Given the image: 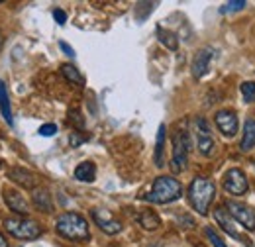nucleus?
<instances>
[{
  "instance_id": "nucleus-14",
  "label": "nucleus",
  "mask_w": 255,
  "mask_h": 247,
  "mask_svg": "<svg viewBox=\"0 0 255 247\" xmlns=\"http://www.w3.org/2000/svg\"><path fill=\"white\" fill-rule=\"evenodd\" d=\"M214 220H216V224L222 228L230 238H234V240H242V238H240V234H238V230H236V222H234L232 214L226 210V206H218V208H214Z\"/></svg>"
},
{
  "instance_id": "nucleus-15",
  "label": "nucleus",
  "mask_w": 255,
  "mask_h": 247,
  "mask_svg": "<svg viewBox=\"0 0 255 247\" xmlns=\"http://www.w3.org/2000/svg\"><path fill=\"white\" fill-rule=\"evenodd\" d=\"M75 179L81 183H95L96 179V167L93 161H83L75 169Z\"/></svg>"
},
{
  "instance_id": "nucleus-17",
  "label": "nucleus",
  "mask_w": 255,
  "mask_h": 247,
  "mask_svg": "<svg viewBox=\"0 0 255 247\" xmlns=\"http://www.w3.org/2000/svg\"><path fill=\"white\" fill-rule=\"evenodd\" d=\"M252 147H255V120H246L240 149L242 151H250Z\"/></svg>"
},
{
  "instance_id": "nucleus-30",
  "label": "nucleus",
  "mask_w": 255,
  "mask_h": 247,
  "mask_svg": "<svg viewBox=\"0 0 255 247\" xmlns=\"http://www.w3.org/2000/svg\"><path fill=\"white\" fill-rule=\"evenodd\" d=\"M0 247H8V242H6V238L0 234Z\"/></svg>"
},
{
  "instance_id": "nucleus-27",
  "label": "nucleus",
  "mask_w": 255,
  "mask_h": 247,
  "mask_svg": "<svg viewBox=\"0 0 255 247\" xmlns=\"http://www.w3.org/2000/svg\"><path fill=\"white\" fill-rule=\"evenodd\" d=\"M53 18H55L57 24H65V22H67V14H65L61 8H55V10H53Z\"/></svg>"
},
{
  "instance_id": "nucleus-26",
  "label": "nucleus",
  "mask_w": 255,
  "mask_h": 247,
  "mask_svg": "<svg viewBox=\"0 0 255 247\" xmlns=\"http://www.w3.org/2000/svg\"><path fill=\"white\" fill-rule=\"evenodd\" d=\"M55 133H57V125L55 124H43L39 127V135H43V137H51Z\"/></svg>"
},
{
  "instance_id": "nucleus-31",
  "label": "nucleus",
  "mask_w": 255,
  "mask_h": 247,
  "mask_svg": "<svg viewBox=\"0 0 255 247\" xmlns=\"http://www.w3.org/2000/svg\"><path fill=\"white\" fill-rule=\"evenodd\" d=\"M2 43H4V35H2V31H0V49H2Z\"/></svg>"
},
{
  "instance_id": "nucleus-7",
  "label": "nucleus",
  "mask_w": 255,
  "mask_h": 247,
  "mask_svg": "<svg viewBox=\"0 0 255 247\" xmlns=\"http://www.w3.org/2000/svg\"><path fill=\"white\" fill-rule=\"evenodd\" d=\"M226 210L232 214V218L242 224L248 232H255V212L244 202H238V200H228L226 202Z\"/></svg>"
},
{
  "instance_id": "nucleus-21",
  "label": "nucleus",
  "mask_w": 255,
  "mask_h": 247,
  "mask_svg": "<svg viewBox=\"0 0 255 247\" xmlns=\"http://www.w3.org/2000/svg\"><path fill=\"white\" fill-rule=\"evenodd\" d=\"M163 155H165V125L161 124L157 129V141H155V153H153L155 167H163Z\"/></svg>"
},
{
  "instance_id": "nucleus-4",
  "label": "nucleus",
  "mask_w": 255,
  "mask_h": 247,
  "mask_svg": "<svg viewBox=\"0 0 255 247\" xmlns=\"http://www.w3.org/2000/svg\"><path fill=\"white\" fill-rule=\"evenodd\" d=\"M4 228L6 232L16 238V240H24V242H30V240H37L43 230L41 226L32 220V218H26V216H18V218H8L4 220Z\"/></svg>"
},
{
  "instance_id": "nucleus-28",
  "label": "nucleus",
  "mask_w": 255,
  "mask_h": 247,
  "mask_svg": "<svg viewBox=\"0 0 255 247\" xmlns=\"http://www.w3.org/2000/svg\"><path fill=\"white\" fill-rule=\"evenodd\" d=\"M59 47H61V49H63L65 53H67V55H69V57H75V49H73V47H71V45H67V43H65V41H59Z\"/></svg>"
},
{
  "instance_id": "nucleus-3",
  "label": "nucleus",
  "mask_w": 255,
  "mask_h": 247,
  "mask_svg": "<svg viewBox=\"0 0 255 247\" xmlns=\"http://www.w3.org/2000/svg\"><path fill=\"white\" fill-rule=\"evenodd\" d=\"M183 196V185L175 177H157L151 190L143 196L151 204H171Z\"/></svg>"
},
{
  "instance_id": "nucleus-11",
  "label": "nucleus",
  "mask_w": 255,
  "mask_h": 247,
  "mask_svg": "<svg viewBox=\"0 0 255 247\" xmlns=\"http://www.w3.org/2000/svg\"><path fill=\"white\" fill-rule=\"evenodd\" d=\"M214 53H216V51H214L212 47H202V49L196 51V55H194L192 65H191V71L194 79H202V77L208 73L210 63L214 59Z\"/></svg>"
},
{
  "instance_id": "nucleus-22",
  "label": "nucleus",
  "mask_w": 255,
  "mask_h": 247,
  "mask_svg": "<svg viewBox=\"0 0 255 247\" xmlns=\"http://www.w3.org/2000/svg\"><path fill=\"white\" fill-rule=\"evenodd\" d=\"M157 37H159V41L167 47V49H171V51H175L177 47H179V39H177V35L173 33V31L165 30V28H159L157 30Z\"/></svg>"
},
{
  "instance_id": "nucleus-23",
  "label": "nucleus",
  "mask_w": 255,
  "mask_h": 247,
  "mask_svg": "<svg viewBox=\"0 0 255 247\" xmlns=\"http://www.w3.org/2000/svg\"><path fill=\"white\" fill-rule=\"evenodd\" d=\"M242 96L246 102H255V83L254 81H246L242 83Z\"/></svg>"
},
{
  "instance_id": "nucleus-19",
  "label": "nucleus",
  "mask_w": 255,
  "mask_h": 247,
  "mask_svg": "<svg viewBox=\"0 0 255 247\" xmlns=\"http://www.w3.org/2000/svg\"><path fill=\"white\" fill-rule=\"evenodd\" d=\"M137 222H139V226H141L143 230H149V232L157 230V228L161 226L159 216H157L153 210H143V212H139V216H137Z\"/></svg>"
},
{
  "instance_id": "nucleus-9",
  "label": "nucleus",
  "mask_w": 255,
  "mask_h": 247,
  "mask_svg": "<svg viewBox=\"0 0 255 247\" xmlns=\"http://www.w3.org/2000/svg\"><path fill=\"white\" fill-rule=\"evenodd\" d=\"M91 214H93L95 224L102 230V232H104V234H108V236H116V234H120V232H122V224H120V220H116V218L112 216L108 210L95 208Z\"/></svg>"
},
{
  "instance_id": "nucleus-5",
  "label": "nucleus",
  "mask_w": 255,
  "mask_h": 247,
  "mask_svg": "<svg viewBox=\"0 0 255 247\" xmlns=\"http://www.w3.org/2000/svg\"><path fill=\"white\" fill-rule=\"evenodd\" d=\"M189 151H191V139L185 129H177L173 133V157H171V171L183 173L189 163Z\"/></svg>"
},
{
  "instance_id": "nucleus-8",
  "label": "nucleus",
  "mask_w": 255,
  "mask_h": 247,
  "mask_svg": "<svg viewBox=\"0 0 255 247\" xmlns=\"http://www.w3.org/2000/svg\"><path fill=\"white\" fill-rule=\"evenodd\" d=\"M224 188H226V192H230V194H234V196L246 194L248 188H250L246 173L240 171V169H230V171L224 175Z\"/></svg>"
},
{
  "instance_id": "nucleus-25",
  "label": "nucleus",
  "mask_w": 255,
  "mask_h": 247,
  "mask_svg": "<svg viewBox=\"0 0 255 247\" xmlns=\"http://www.w3.org/2000/svg\"><path fill=\"white\" fill-rule=\"evenodd\" d=\"M206 238L210 240V244H212L214 247H228L226 244H224L222 238H220V236H218V234H216L212 228H206Z\"/></svg>"
},
{
  "instance_id": "nucleus-1",
  "label": "nucleus",
  "mask_w": 255,
  "mask_h": 247,
  "mask_svg": "<svg viewBox=\"0 0 255 247\" xmlns=\"http://www.w3.org/2000/svg\"><path fill=\"white\" fill-rule=\"evenodd\" d=\"M55 232L71 242H89L91 232H89V222L77 212H65L55 222Z\"/></svg>"
},
{
  "instance_id": "nucleus-20",
  "label": "nucleus",
  "mask_w": 255,
  "mask_h": 247,
  "mask_svg": "<svg viewBox=\"0 0 255 247\" xmlns=\"http://www.w3.org/2000/svg\"><path fill=\"white\" fill-rule=\"evenodd\" d=\"M61 75H63L69 83H73V85H79V87H83V85H85V77L79 73V69H77V67L69 65V63L61 65Z\"/></svg>"
},
{
  "instance_id": "nucleus-6",
  "label": "nucleus",
  "mask_w": 255,
  "mask_h": 247,
  "mask_svg": "<svg viewBox=\"0 0 255 247\" xmlns=\"http://www.w3.org/2000/svg\"><path fill=\"white\" fill-rule=\"evenodd\" d=\"M194 141H196V149L198 153L204 155V157H210L216 151V141H214V135H212V127L206 118L198 116L194 118Z\"/></svg>"
},
{
  "instance_id": "nucleus-18",
  "label": "nucleus",
  "mask_w": 255,
  "mask_h": 247,
  "mask_svg": "<svg viewBox=\"0 0 255 247\" xmlns=\"http://www.w3.org/2000/svg\"><path fill=\"white\" fill-rule=\"evenodd\" d=\"M0 114H2V118L6 120L8 125L14 124V120H12V108H10V96H8L4 81H0Z\"/></svg>"
},
{
  "instance_id": "nucleus-10",
  "label": "nucleus",
  "mask_w": 255,
  "mask_h": 247,
  "mask_svg": "<svg viewBox=\"0 0 255 247\" xmlns=\"http://www.w3.org/2000/svg\"><path fill=\"white\" fill-rule=\"evenodd\" d=\"M214 122H216V127L222 131V135H226V137H234L238 133L240 122H238V114L234 110H220V112H216Z\"/></svg>"
},
{
  "instance_id": "nucleus-2",
  "label": "nucleus",
  "mask_w": 255,
  "mask_h": 247,
  "mask_svg": "<svg viewBox=\"0 0 255 247\" xmlns=\"http://www.w3.org/2000/svg\"><path fill=\"white\" fill-rule=\"evenodd\" d=\"M216 196V185L206 177H194L189 186V200L191 206L200 214L206 216L210 210V204Z\"/></svg>"
},
{
  "instance_id": "nucleus-12",
  "label": "nucleus",
  "mask_w": 255,
  "mask_h": 247,
  "mask_svg": "<svg viewBox=\"0 0 255 247\" xmlns=\"http://www.w3.org/2000/svg\"><path fill=\"white\" fill-rule=\"evenodd\" d=\"M4 202L18 216H28L30 214V204L26 202V198L20 192L12 190V188H4Z\"/></svg>"
},
{
  "instance_id": "nucleus-24",
  "label": "nucleus",
  "mask_w": 255,
  "mask_h": 247,
  "mask_svg": "<svg viewBox=\"0 0 255 247\" xmlns=\"http://www.w3.org/2000/svg\"><path fill=\"white\" fill-rule=\"evenodd\" d=\"M242 8H246V0H234V2L224 4L222 8H220V12H222V14H228V12H238V10H242Z\"/></svg>"
},
{
  "instance_id": "nucleus-13",
  "label": "nucleus",
  "mask_w": 255,
  "mask_h": 247,
  "mask_svg": "<svg viewBox=\"0 0 255 247\" xmlns=\"http://www.w3.org/2000/svg\"><path fill=\"white\" fill-rule=\"evenodd\" d=\"M8 179L14 181L16 185H20L22 188H28V190H35V186L39 183L37 177L33 175L32 171H28L24 167H12V169H8Z\"/></svg>"
},
{
  "instance_id": "nucleus-16",
  "label": "nucleus",
  "mask_w": 255,
  "mask_h": 247,
  "mask_svg": "<svg viewBox=\"0 0 255 247\" xmlns=\"http://www.w3.org/2000/svg\"><path fill=\"white\" fill-rule=\"evenodd\" d=\"M33 204H35L37 210H41V212H51V210H53V200H51L49 190H45V188H35V190H33Z\"/></svg>"
},
{
  "instance_id": "nucleus-29",
  "label": "nucleus",
  "mask_w": 255,
  "mask_h": 247,
  "mask_svg": "<svg viewBox=\"0 0 255 247\" xmlns=\"http://www.w3.org/2000/svg\"><path fill=\"white\" fill-rule=\"evenodd\" d=\"M71 116H75V118H71V122H75V125H79V127H83L85 125V122L81 120V114L75 110V112H71Z\"/></svg>"
}]
</instances>
